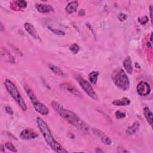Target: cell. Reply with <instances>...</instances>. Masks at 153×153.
<instances>
[{
  "mask_svg": "<svg viewBox=\"0 0 153 153\" xmlns=\"http://www.w3.org/2000/svg\"><path fill=\"white\" fill-rule=\"evenodd\" d=\"M51 106L59 114V115L71 125L85 133L88 132V126L72 111L65 108L56 101L51 102Z\"/></svg>",
  "mask_w": 153,
  "mask_h": 153,
  "instance_id": "cell-1",
  "label": "cell"
},
{
  "mask_svg": "<svg viewBox=\"0 0 153 153\" xmlns=\"http://www.w3.org/2000/svg\"><path fill=\"white\" fill-rule=\"evenodd\" d=\"M36 123L39 130L42 134L47 145L56 152H68L62 146L54 139L47 123L40 117L36 118Z\"/></svg>",
  "mask_w": 153,
  "mask_h": 153,
  "instance_id": "cell-2",
  "label": "cell"
},
{
  "mask_svg": "<svg viewBox=\"0 0 153 153\" xmlns=\"http://www.w3.org/2000/svg\"><path fill=\"white\" fill-rule=\"evenodd\" d=\"M112 79L115 85L123 91L127 90L130 87L129 79L121 69H117L112 74Z\"/></svg>",
  "mask_w": 153,
  "mask_h": 153,
  "instance_id": "cell-3",
  "label": "cell"
},
{
  "mask_svg": "<svg viewBox=\"0 0 153 153\" xmlns=\"http://www.w3.org/2000/svg\"><path fill=\"white\" fill-rule=\"evenodd\" d=\"M4 84L8 92L14 99V100L18 103L19 106L23 111H26L27 106L24 99L22 97L19 90L15 85V84L10 79H5Z\"/></svg>",
  "mask_w": 153,
  "mask_h": 153,
  "instance_id": "cell-4",
  "label": "cell"
},
{
  "mask_svg": "<svg viewBox=\"0 0 153 153\" xmlns=\"http://www.w3.org/2000/svg\"><path fill=\"white\" fill-rule=\"evenodd\" d=\"M24 88L27 96L29 97L35 110L43 115H47L49 113L48 108L38 99L32 90L29 87L25 85Z\"/></svg>",
  "mask_w": 153,
  "mask_h": 153,
  "instance_id": "cell-5",
  "label": "cell"
},
{
  "mask_svg": "<svg viewBox=\"0 0 153 153\" xmlns=\"http://www.w3.org/2000/svg\"><path fill=\"white\" fill-rule=\"evenodd\" d=\"M76 79L81 87L87 94V95L93 100H97L98 99L97 95L91 87V84L80 76H76Z\"/></svg>",
  "mask_w": 153,
  "mask_h": 153,
  "instance_id": "cell-6",
  "label": "cell"
},
{
  "mask_svg": "<svg viewBox=\"0 0 153 153\" xmlns=\"http://www.w3.org/2000/svg\"><path fill=\"white\" fill-rule=\"evenodd\" d=\"M137 93L142 96H146L151 93V87L148 83L145 81H140L136 87Z\"/></svg>",
  "mask_w": 153,
  "mask_h": 153,
  "instance_id": "cell-7",
  "label": "cell"
},
{
  "mask_svg": "<svg viewBox=\"0 0 153 153\" xmlns=\"http://www.w3.org/2000/svg\"><path fill=\"white\" fill-rule=\"evenodd\" d=\"M38 137V134L32 128L23 130L20 133V137L23 140H30Z\"/></svg>",
  "mask_w": 153,
  "mask_h": 153,
  "instance_id": "cell-8",
  "label": "cell"
},
{
  "mask_svg": "<svg viewBox=\"0 0 153 153\" xmlns=\"http://www.w3.org/2000/svg\"><path fill=\"white\" fill-rule=\"evenodd\" d=\"M25 28L26 32L35 39L38 40V41H41V38L37 32L36 30L34 27V26L30 23L26 22L25 23Z\"/></svg>",
  "mask_w": 153,
  "mask_h": 153,
  "instance_id": "cell-9",
  "label": "cell"
},
{
  "mask_svg": "<svg viewBox=\"0 0 153 153\" xmlns=\"http://www.w3.org/2000/svg\"><path fill=\"white\" fill-rule=\"evenodd\" d=\"M60 87L68 91V92L75 95V96H81V94L80 93V91H79V90L76 88L74 85L70 84V83H63L60 85Z\"/></svg>",
  "mask_w": 153,
  "mask_h": 153,
  "instance_id": "cell-10",
  "label": "cell"
},
{
  "mask_svg": "<svg viewBox=\"0 0 153 153\" xmlns=\"http://www.w3.org/2000/svg\"><path fill=\"white\" fill-rule=\"evenodd\" d=\"M35 8L41 13H48L54 11V8L51 5L46 4H37L35 5Z\"/></svg>",
  "mask_w": 153,
  "mask_h": 153,
  "instance_id": "cell-11",
  "label": "cell"
},
{
  "mask_svg": "<svg viewBox=\"0 0 153 153\" xmlns=\"http://www.w3.org/2000/svg\"><path fill=\"white\" fill-rule=\"evenodd\" d=\"M93 131L99 135V136H101V140H102V142L105 143V145H110L111 143H112V140L108 136H106L104 133H103L102 131L99 130V129L97 128H93Z\"/></svg>",
  "mask_w": 153,
  "mask_h": 153,
  "instance_id": "cell-12",
  "label": "cell"
},
{
  "mask_svg": "<svg viewBox=\"0 0 153 153\" xmlns=\"http://www.w3.org/2000/svg\"><path fill=\"white\" fill-rule=\"evenodd\" d=\"M123 65L125 70L127 71V72L129 74H131L133 71V68L131 59L130 56H127L125 58V59L123 61Z\"/></svg>",
  "mask_w": 153,
  "mask_h": 153,
  "instance_id": "cell-13",
  "label": "cell"
},
{
  "mask_svg": "<svg viewBox=\"0 0 153 153\" xmlns=\"http://www.w3.org/2000/svg\"><path fill=\"white\" fill-rule=\"evenodd\" d=\"M78 7V2L76 1L69 2L65 7V10L68 14H72L76 11Z\"/></svg>",
  "mask_w": 153,
  "mask_h": 153,
  "instance_id": "cell-14",
  "label": "cell"
},
{
  "mask_svg": "<svg viewBox=\"0 0 153 153\" xmlns=\"http://www.w3.org/2000/svg\"><path fill=\"white\" fill-rule=\"evenodd\" d=\"M112 104L115 106H128L130 104V100L127 97H123L121 99H115L112 102Z\"/></svg>",
  "mask_w": 153,
  "mask_h": 153,
  "instance_id": "cell-15",
  "label": "cell"
},
{
  "mask_svg": "<svg viewBox=\"0 0 153 153\" xmlns=\"http://www.w3.org/2000/svg\"><path fill=\"white\" fill-rule=\"evenodd\" d=\"M140 127V124L138 122H134L131 126L128 127L126 130V134L128 136L134 134L137 131L139 130Z\"/></svg>",
  "mask_w": 153,
  "mask_h": 153,
  "instance_id": "cell-16",
  "label": "cell"
},
{
  "mask_svg": "<svg viewBox=\"0 0 153 153\" xmlns=\"http://www.w3.org/2000/svg\"><path fill=\"white\" fill-rule=\"evenodd\" d=\"M48 66H49V68L56 74L63 77L66 76V74L59 67L53 64H49Z\"/></svg>",
  "mask_w": 153,
  "mask_h": 153,
  "instance_id": "cell-17",
  "label": "cell"
},
{
  "mask_svg": "<svg viewBox=\"0 0 153 153\" xmlns=\"http://www.w3.org/2000/svg\"><path fill=\"white\" fill-rule=\"evenodd\" d=\"M143 114L145 118L146 119L148 123L152 126V112L150 110V109L146 106L143 108Z\"/></svg>",
  "mask_w": 153,
  "mask_h": 153,
  "instance_id": "cell-18",
  "label": "cell"
},
{
  "mask_svg": "<svg viewBox=\"0 0 153 153\" xmlns=\"http://www.w3.org/2000/svg\"><path fill=\"white\" fill-rule=\"evenodd\" d=\"M99 73L98 71H92L91 72L88 76V79L90 81L91 83H92L93 84L95 85L97 83V78L99 76Z\"/></svg>",
  "mask_w": 153,
  "mask_h": 153,
  "instance_id": "cell-19",
  "label": "cell"
},
{
  "mask_svg": "<svg viewBox=\"0 0 153 153\" xmlns=\"http://www.w3.org/2000/svg\"><path fill=\"white\" fill-rule=\"evenodd\" d=\"M48 29L51 32H53L54 34L56 35H59V36H62V35H65V32L63 30H59V29H54V28H53L50 26H48Z\"/></svg>",
  "mask_w": 153,
  "mask_h": 153,
  "instance_id": "cell-20",
  "label": "cell"
},
{
  "mask_svg": "<svg viewBox=\"0 0 153 153\" xmlns=\"http://www.w3.org/2000/svg\"><path fill=\"white\" fill-rule=\"evenodd\" d=\"M4 146L8 149L10 150L13 152H17V150L16 149V147L13 145V144L11 142H7L5 143Z\"/></svg>",
  "mask_w": 153,
  "mask_h": 153,
  "instance_id": "cell-21",
  "label": "cell"
},
{
  "mask_svg": "<svg viewBox=\"0 0 153 153\" xmlns=\"http://www.w3.org/2000/svg\"><path fill=\"white\" fill-rule=\"evenodd\" d=\"M14 4L20 8H25L27 7V2L25 1H16L14 2Z\"/></svg>",
  "mask_w": 153,
  "mask_h": 153,
  "instance_id": "cell-22",
  "label": "cell"
},
{
  "mask_svg": "<svg viewBox=\"0 0 153 153\" xmlns=\"http://www.w3.org/2000/svg\"><path fill=\"white\" fill-rule=\"evenodd\" d=\"M69 50L74 53V54H77L79 50V47L78 44H73L70 47H69Z\"/></svg>",
  "mask_w": 153,
  "mask_h": 153,
  "instance_id": "cell-23",
  "label": "cell"
},
{
  "mask_svg": "<svg viewBox=\"0 0 153 153\" xmlns=\"http://www.w3.org/2000/svg\"><path fill=\"white\" fill-rule=\"evenodd\" d=\"M115 115L117 119H122L126 117V114L120 111H117L115 113Z\"/></svg>",
  "mask_w": 153,
  "mask_h": 153,
  "instance_id": "cell-24",
  "label": "cell"
},
{
  "mask_svg": "<svg viewBox=\"0 0 153 153\" xmlns=\"http://www.w3.org/2000/svg\"><path fill=\"white\" fill-rule=\"evenodd\" d=\"M138 21L141 25H145L148 22V18L147 16H143L138 18Z\"/></svg>",
  "mask_w": 153,
  "mask_h": 153,
  "instance_id": "cell-25",
  "label": "cell"
},
{
  "mask_svg": "<svg viewBox=\"0 0 153 153\" xmlns=\"http://www.w3.org/2000/svg\"><path fill=\"white\" fill-rule=\"evenodd\" d=\"M118 19L121 22H124L127 19V16L126 14H123V13H120L118 16Z\"/></svg>",
  "mask_w": 153,
  "mask_h": 153,
  "instance_id": "cell-26",
  "label": "cell"
},
{
  "mask_svg": "<svg viewBox=\"0 0 153 153\" xmlns=\"http://www.w3.org/2000/svg\"><path fill=\"white\" fill-rule=\"evenodd\" d=\"M5 109L6 112H7L8 114H9L10 115H13V111L12 108H11L10 106H6L5 108Z\"/></svg>",
  "mask_w": 153,
  "mask_h": 153,
  "instance_id": "cell-27",
  "label": "cell"
},
{
  "mask_svg": "<svg viewBox=\"0 0 153 153\" xmlns=\"http://www.w3.org/2000/svg\"><path fill=\"white\" fill-rule=\"evenodd\" d=\"M152 5H151L150 7H149V11H150V17H151V22H152Z\"/></svg>",
  "mask_w": 153,
  "mask_h": 153,
  "instance_id": "cell-28",
  "label": "cell"
},
{
  "mask_svg": "<svg viewBox=\"0 0 153 153\" xmlns=\"http://www.w3.org/2000/svg\"><path fill=\"white\" fill-rule=\"evenodd\" d=\"M96 152H103V151L101 149H100L99 148H97L96 149H95Z\"/></svg>",
  "mask_w": 153,
  "mask_h": 153,
  "instance_id": "cell-29",
  "label": "cell"
},
{
  "mask_svg": "<svg viewBox=\"0 0 153 153\" xmlns=\"http://www.w3.org/2000/svg\"><path fill=\"white\" fill-rule=\"evenodd\" d=\"M4 30V27L2 25V23H1V31L2 32Z\"/></svg>",
  "mask_w": 153,
  "mask_h": 153,
  "instance_id": "cell-30",
  "label": "cell"
}]
</instances>
